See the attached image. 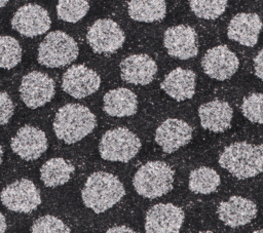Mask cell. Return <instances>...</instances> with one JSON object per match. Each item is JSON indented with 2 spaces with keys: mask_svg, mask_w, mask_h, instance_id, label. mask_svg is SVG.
I'll return each mask as SVG.
<instances>
[{
  "mask_svg": "<svg viewBox=\"0 0 263 233\" xmlns=\"http://www.w3.org/2000/svg\"><path fill=\"white\" fill-rule=\"evenodd\" d=\"M125 195L120 180L106 171L92 172L85 181L81 191L84 205L96 213H102L113 207Z\"/></svg>",
  "mask_w": 263,
  "mask_h": 233,
  "instance_id": "obj_1",
  "label": "cell"
},
{
  "mask_svg": "<svg viewBox=\"0 0 263 233\" xmlns=\"http://www.w3.org/2000/svg\"><path fill=\"white\" fill-rule=\"evenodd\" d=\"M97 126L95 114L80 104H67L55 113L52 123L55 137L71 145L88 135Z\"/></svg>",
  "mask_w": 263,
  "mask_h": 233,
  "instance_id": "obj_2",
  "label": "cell"
},
{
  "mask_svg": "<svg viewBox=\"0 0 263 233\" xmlns=\"http://www.w3.org/2000/svg\"><path fill=\"white\" fill-rule=\"evenodd\" d=\"M219 164L239 180L263 172V146L235 142L227 146L219 157Z\"/></svg>",
  "mask_w": 263,
  "mask_h": 233,
  "instance_id": "obj_3",
  "label": "cell"
},
{
  "mask_svg": "<svg viewBox=\"0 0 263 233\" xmlns=\"http://www.w3.org/2000/svg\"><path fill=\"white\" fill-rule=\"evenodd\" d=\"M174 176V169L166 162L149 161L138 168L133 185L140 196L154 199L173 189Z\"/></svg>",
  "mask_w": 263,
  "mask_h": 233,
  "instance_id": "obj_4",
  "label": "cell"
},
{
  "mask_svg": "<svg viewBox=\"0 0 263 233\" xmlns=\"http://www.w3.org/2000/svg\"><path fill=\"white\" fill-rule=\"evenodd\" d=\"M78 53V44L74 38L63 31H52L39 44L37 61L47 68H60L73 63Z\"/></svg>",
  "mask_w": 263,
  "mask_h": 233,
  "instance_id": "obj_5",
  "label": "cell"
},
{
  "mask_svg": "<svg viewBox=\"0 0 263 233\" xmlns=\"http://www.w3.org/2000/svg\"><path fill=\"white\" fill-rule=\"evenodd\" d=\"M140 139L126 127L107 130L99 144L100 156L107 161L128 162L141 149Z\"/></svg>",
  "mask_w": 263,
  "mask_h": 233,
  "instance_id": "obj_6",
  "label": "cell"
},
{
  "mask_svg": "<svg viewBox=\"0 0 263 233\" xmlns=\"http://www.w3.org/2000/svg\"><path fill=\"white\" fill-rule=\"evenodd\" d=\"M2 204L11 211L30 213L41 204V195L35 184L28 179L17 180L0 192Z\"/></svg>",
  "mask_w": 263,
  "mask_h": 233,
  "instance_id": "obj_7",
  "label": "cell"
},
{
  "mask_svg": "<svg viewBox=\"0 0 263 233\" xmlns=\"http://www.w3.org/2000/svg\"><path fill=\"white\" fill-rule=\"evenodd\" d=\"M86 40L93 52L113 53L122 47L125 35L116 22L101 18L89 27Z\"/></svg>",
  "mask_w": 263,
  "mask_h": 233,
  "instance_id": "obj_8",
  "label": "cell"
},
{
  "mask_svg": "<svg viewBox=\"0 0 263 233\" xmlns=\"http://www.w3.org/2000/svg\"><path fill=\"white\" fill-rule=\"evenodd\" d=\"M54 92V81L45 73L33 71L22 78L20 95L25 106L30 109L46 105L52 100Z\"/></svg>",
  "mask_w": 263,
  "mask_h": 233,
  "instance_id": "obj_9",
  "label": "cell"
},
{
  "mask_svg": "<svg viewBox=\"0 0 263 233\" xmlns=\"http://www.w3.org/2000/svg\"><path fill=\"white\" fill-rule=\"evenodd\" d=\"M51 20L45 8L37 4L21 6L11 18V27L25 37H35L46 33Z\"/></svg>",
  "mask_w": 263,
  "mask_h": 233,
  "instance_id": "obj_10",
  "label": "cell"
},
{
  "mask_svg": "<svg viewBox=\"0 0 263 233\" xmlns=\"http://www.w3.org/2000/svg\"><path fill=\"white\" fill-rule=\"evenodd\" d=\"M100 75L85 65L71 66L62 78L63 90L75 99L91 95L100 88Z\"/></svg>",
  "mask_w": 263,
  "mask_h": 233,
  "instance_id": "obj_11",
  "label": "cell"
},
{
  "mask_svg": "<svg viewBox=\"0 0 263 233\" xmlns=\"http://www.w3.org/2000/svg\"><path fill=\"white\" fill-rule=\"evenodd\" d=\"M185 220L183 209L173 203H158L153 205L145 217V231L147 233H177Z\"/></svg>",
  "mask_w": 263,
  "mask_h": 233,
  "instance_id": "obj_12",
  "label": "cell"
},
{
  "mask_svg": "<svg viewBox=\"0 0 263 233\" xmlns=\"http://www.w3.org/2000/svg\"><path fill=\"white\" fill-rule=\"evenodd\" d=\"M239 66L238 57L225 45L209 49L201 60L203 72L212 79L224 81L231 78Z\"/></svg>",
  "mask_w": 263,
  "mask_h": 233,
  "instance_id": "obj_13",
  "label": "cell"
},
{
  "mask_svg": "<svg viewBox=\"0 0 263 233\" xmlns=\"http://www.w3.org/2000/svg\"><path fill=\"white\" fill-rule=\"evenodd\" d=\"M47 138L43 130L32 126H22L10 141L14 154L25 161L38 159L47 150Z\"/></svg>",
  "mask_w": 263,
  "mask_h": 233,
  "instance_id": "obj_14",
  "label": "cell"
},
{
  "mask_svg": "<svg viewBox=\"0 0 263 233\" xmlns=\"http://www.w3.org/2000/svg\"><path fill=\"white\" fill-rule=\"evenodd\" d=\"M196 33L187 25H177L165 30L163 45L168 55L179 60H189L197 55Z\"/></svg>",
  "mask_w": 263,
  "mask_h": 233,
  "instance_id": "obj_15",
  "label": "cell"
},
{
  "mask_svg": "<svg viewBox=\"0 0 263 233\" xmlns=\"http://www.w3.org/2000/svg\"><path fill=\"white\" fill-rule=\"evenodd\" d=\"M192 139V127L184 120L168 118L155 131V142L161 150L172 154L186 146Z\"/></svg>",
  "mask_w": 263,
  "mask_h": 233,
  "instance_id": "obj_16",
  "label": "cell"
},
{
  "mask_svg": "<svg viewBox=\"0 0 263 233\" xmlns=\"http://www.w3.org/2000/svg\"><path fill=\"white\" fill-rule=\"evenodd\" d=\"M257 211V206L252 200L234 195L219 204L217 215L226 226L236 228L251 223L256 218Z\"/></svg>",
  "mask_w": 263,
  "mask_h": 233,
  "instance_id": "obj_17",
  "label": "cell"
},
{
  "mask_svg": "<svg viewBox=\"0 0 263 233\" xmlns=\"http://www.w3.org/2000/svg\"><path fill=\"white\" fill-rule=\"evenodd\" d=\"M119 68L121 79L136 85H147L151 83L157 73L155 61L144 53L128 55L121 61Z\"/></svg>",
  "mask_w": 263,
  "mask_h": 233,
  "instance_id": "obj_18",
  "label": "cell"
},
{
  "mask_svg": "<svg viewBox=\"0 0 263 233\" xmlns=\"http://www.w3.org/2000/svg\"><path fill=\"white\" fill-rule=\"evenodd\" d=\"M262 28V21L257 13L240 12L231 18L227 27V37L243 46L253 47L258 42Z\"/></svg>",
  "mask_w": 263,
  "mask_h": 233,
  "instance_id": "obj_19",
  "label": "cell"
},
{
  "mask_svg": "<svg viewBox=\"0 0 263 233\" xmlns=\"http://www.w3.org/2000/svg\"><path fill=\"white\" fill-rule=\"evenodd\" d=\"M200 125L212 132H224L231 126L233 111L227 102L214 100L198 108Z\"/></svg>",
  "mask_w": 263,
  "mask_h": 233,
  "instance_id": "obj_20",
  "label": "cell"
},
{
  "mask_svg": "<svg viewBox=\"0 0 263 233\" xmlns=\"http://www.w3.org/2000/svg\"><path fill=\"white\" fill-rule=\"evenodd\" d=\"M195 86L196 74L191 70L183 68H176L171 71L160 83V88L177 102L193 98Z\"/></svg>",
  "mask_w": 263,
  "mask_h": 233,
  "instance_id": "obj_21",
  "label": "cell"
},
{
  "mask_svg": "<svg viewBox=\"0 0 263 233\" xmlns=\"http://www.w3.org/2000/svg\"><path fill=\"white\" fill-rule=\"evenodd\" d=\"M103 110L113 117L132 116L138 111L137 95L124 87L111 89L104 95Z\"/></svg>",
  "mask_w": 263,
  "mask_h": 233,
  "instance_id": "obj_22",
  "label": "cell"
},
{
  "mask_svg": "<svg viewBox=\"0 0 263 233\" xmlns=\"http://www.w3.org/2000/svg\"><path fill=\"white\" fill-rule=\"evenodd\" d=\"M74 165L64 158H51L40 168V179L44 186L55 188L68 183L74 173Z\"/></svg>",
  "mask_w": 263,
  "mask_h": 233,
  "instance_id": "obj_23",
  "label": "cell"
},
{
  "mask_svg": "<svg viewBox=\"0 0 263 233\" xmlns=\"http://www.w3.org/2000/svg\"><path fill=\"white\" fill-rule=\"evenodd\" d=\"M127 12L132 20L140 23H153L164 18L165 0H129Z\"/></svg>",
  "mask_w": 263,
  "mask_h": 233,
  "instance_id": "obj_24",
  "label": "cell"
},
{
  "mask_svg": "<svg viewBox=\"0 0 263 233\" xmlns=\"http://www.w3.org/2000/svg\"><path fill=\"white\" fill-rule=\"evenodd\" d=\"M221 184L218 172L210 167L201 166L190 172L188 187L195 194L208 195L215 192Z\"/></svg>",
  "mask_w": 263,
  "mask_h": 233,
  "instance_id": "obj_25",
  "label": "cell"
},
{
  "mask_svg": "<svg viewBox=\"0 0 263 233\" xmlns=\"http://www.w3.org/2000/svg\"><path fill=\"white\" fill-rule=\"evenodd\" d=\"M22 61V47L11 36H0V69H12Z\"/></svg>",
  "mask_w": 263,
  "mask_h": 233,
  "instance_id": "obj_26",
  "label": "cell"
},
{
  "mask_svg": "<svg viewBox=\"0 0 263 233\" xmlns=\"http://www.w3.org/2000/svg\"><path fill=\"white\" fill-rule=\"evenodd\" d=\"M89 10L86 0H59L57 13L60 20L67 23H77L82 20Z\"/></svg>",
  "mask_w": 263,
  "mask_h": 233,
  "instance_id": "obj_27",
  "label": "cell"
},
{
  "mask_svg": "<svg viewBox=\"0 0 263 233\" xmlns=\"http://www.w3.org/2000/svg\"><path fill=\"white\" fill-rule=\"evenodd\" d=\"M228 0H189L192 12L199 18L216 20L222 15Z\"/></svg>",
  "mask_w": 263,
  "mask_h": 233,
  "instance_id": "obj_28",
  "label": "cell"
},
{
  "mask_svg": "<svg viewBox=\"0 0 263 233\" xmlns=\"http://www.w3.org/2000/svg\"><path fill=\"white\" fill-rule=\"evenodd\" d=\"M242 115L253 123L263 124V93H251L241 103Z\"/></svg>",
  "mask_w": 263,
  "mask_h": 233,
  "instance_id": "obj_29",
  "label": "cell"
},
{
  "mask_svg": "<svg viewBox=\"0 0 263 233\" xmlns=\"http://www.w3.org/2000/svg\"><path fill=\"white\" fill-rule=\"evenodd\" d=\"M33 233H70L71 229L59 218L46 215L37 219L31 226Z\"/></svg>",
  "mask_w": 263,
  "mask_h": 233,
  "instance_id": "obj_30",
  "label": "cell"
},
{
  "mask_svg": "<svg viewBox=\"0 0 263 233\" xmlns=\"http://www.w3.org/2000/svg\"><path fill=\"white\" fill-rule=\"evenodd\" d=\"M14 105L10 96L3 91H0V125H4L9 122L13 115Z\"/></svg>",
  "mask_w": 263,
  "mask_h": 233,
  "instance_id": "obj_31",
  "label": "cell"
},
{
  "mask_svg": "<svg viewBox=\"0 0 263 233\" xmlns=\"http://www.w3.org/2000/svg\"><path fill=\"white\" fill-rule=\"evenodd\" d=\"M254 70L256 76L263 81V49L254 59Z\"/></svg>",
  "mask_w": 263,
  "mask_h": 233,
  "instance_id": "obj_32",
  "label": "cell"
},
{
  "mask_svg": "<svg viewBox=\"0 0 263 233\" xmlns=\"http://www.w3.org/2000/svg\"><path fill=\"white\" fill-rule=\"evenodd\" d=\"M107 232L108 233H114V232H116V233H119V232H129V233H135L136 231L135 230H133L132 228H129V227H127V226H114V227H111V228H109L108 230H107Z\"/></svg>",
  "mask_w": 263,
  "mask_h": 233,
  "instance_id": "obj_33",
  "label": "cell"
},
{
  "mask_svg": "<svg viewBox=\"0 0 263 233\" xmlns=\"http://www.w3.org/2000/svg\"><path fill=\"white\" fill-rule=\"evenodd\" d=\"M7 229V224H6V219L5 217L0 212V233H4Z\"/></svg>",
  "mask_w": 263,
  "mask_h": 233,
  "instance_id": "obj_34",
  "label": "cell"
},
{
  "mask_svg": "<svg viewBox=\"0 0 263 233\" xmlns=\"http://www.w3.org/2000/svg\"><path fill=\"white\" fill-rule=\"evenodd\" d=\"M8 1H9V0H0V8H1V7H4V6L8 3Z\"/></svg>",
  "mask_w": 263,
  "mask_h": 233,
  "instance_id": "obj_35",
  "label": "cell"
},
{
  "mask_svg": "<svg viewBox=\"0 0 263 233\" xmlns=\"http://www.w3.org/2000/svg\"><path fill=\"white\" fill-rule=\"evenodd\" d=\"M2 158H3V148L2 146H0V165L2 163Z\"/></svg>",
  "mask_w": 263,
  "mask_h": 233,
  "instance_id": "obj_36",
  "label": "cell"
},
{
  "mask_svg": "<svg viewBox=\"0 0 263 233\" xmlns=\"http://www.w3.org/2000/svg\"><path fill=\"white\" fill-rule=\"evenodd\" d=\"M255 233H263V229H259V230H255Z\"/></svg>",
  "mask_w": 263,
  "mask_h": 233,
  "instance_id": "obj_37",
  "label": "cell"
}]
</instances>
